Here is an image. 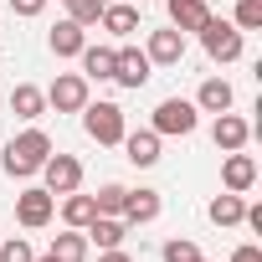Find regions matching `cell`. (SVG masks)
Returning <instances> with one entry per match:
<instances>
[{"label": "cell", "mask_w": 262, "mask_h": 262, "mask_svg": "<svg viewBox=\"0 0 262 262\" xmlns=\"http://www.w3.org/2000/svg\"><path fill=\"white\" fill-rule=\"evenodd\" d=\"M52 211H57V195L41 185V190H21L16 195V221L21 226H31V231H41L47 221H52Z\"/></svg>", "instance_id": "obj_4"}, {"label": "cell", "mask_w": 262, "mask_h": 262, "mask_svg": "<svg viewBox=\"0 0 262 262\" xmlns=\"http://www.w3.org/2000/svg\"><path fill=\"white\" fill-rule=\"evenodd\" d=\"M11 113H16V118H41V113H47V93L31 88V82H16V88H11Z\"/></svg>", "instance_id": "obj_16"}, {"label": "cell", "mask_w": 262, "mask_h": 262, "mask_svg": "<svg viewBox=\"0 0 262 262\" xmlns=\"http://www.w3.org/2000/svg\"><path fill=\"white\" fill-rule=\"evenodd\" d=\"M98 262H134V257H128V252H118V247H108V252H103Z\"/></svg>", "instance_id": "obj_31"}, {"label": "cell", "mask_w": 262, "mask_h": 262, "mask_svg": "<svg viewBox=\"0 0 262 262\" xmlns=\"http://www.w3.org/2000/svg\"><path fill=\"white\" fill-rule=\"evenodd\" d=\"M98 16H103V0H72V21L77 26H98Z\"/></svg>", "instance_id": "obj_27"}, {"label": "cell", "mask_w": 262, "mask_h": 262, "mask_svg": "<svg viewBox=\"0 0 262 262\" xmlns=\"http://www.w3.org/2000/svg\"><path fill=\"white\" fill-rule=\"evenodd\" d=\"M82 236H88V242H98V247L108 252V247H118V242L128 236V226H123L118 216H93V221L82 226Z\"/></svg>", "instance_id": "obj_17"}, {"label": "cell", "mask_w": 262, "mask_h": 262, "mask_svg": "<svg viewBox=\"0 0 262 262\" xmlns=\"http://www.w3.org/2000/svg\"><path fill=\"white\" fill-rule=\"evenodd\" d=\"M47 103H52L57 113H82V103H88V77H82V72H62V77L52 82Z\"/></svg>", "instance_id": "obj_6"}, {"label": "cell", "mask_w": 262, "mask_h": 262, "mask_svg": "<svg viewBox=\"0 0 262 262\" xmlns=\"http://www.w3.org/2000/svg\"><path fill=\"white\" fill-rule=\"evenodd\" d=\"M31 262H57V257H52V252H47V257H31Z\"/></svg>", "instance_id": "obj_32"}, {"label": "cell", "mask_w": 262, "mask_h": 262, "mask_svg": "<svg viewBox=\"0 0 262 262\" xmlns=\"http://www.w3.org/2000/svg\"><path fill=\"white\" fill-rule=\"evenodd\" d=\"M103 6H108V0H103Z\"/></svg>", "instance_id": "obj_35"}, {"label": "cell", "mask_w": 262, "mask_h": 262, "mask_svg": "<svg viewBox=\"0 0 262 262\" xmlns=\"http://www.w3.org/2000/svg\"><path fill=\"white\" fill-rule=\"evenodd\" d=\"M236 31H257L262 26V0H236Z\"/></svg>", "instance_id": "obj_26"}, {"label": "cell", "mask_w": 262, "mask_h": 262, "mask_svg": "<svg viewBox=\"0 0 262 262\" xmlns=\"http://www.w3.org/2000/svg\"><path fill=\"white\" fill-rule=\"evenodd\" d=\"M47 47H52L57 57H77V52L88 47V36H82V26H77V21H57V26H52V36H47Z\"/></svg>", "instance_id": "obj_15"}, {"label": "cell", "mask_w": 262, "mask_h": 262, "mask_svg": "<svg viewBox=\"0 0 262 262\" xmlns=\"http://www.w3.org/2000/svg\"><path fill=\"white\" fill-rule=\"evenodd\" d=\"M36 252L21 242V236H6V242H0V262H31Z\"/></svg>", "instance_id": "obj_28"}, {"label": "cell", "mask_w": 262, "mask_h": 262, "mask_svg": "<svg viewBox=\"0 0 262 262\" xmlns=\"http://www.w3.org/2000/svg\"><path fill=\"white\" fill-rule=\"evenodd\" d=\"M155 216H160V190H128V201H123V221L128 226H144Z\"/></svg>", "instance_id": "obj_14"}, {"label": "cell", "mask_w": 262, "mask_h": 262, "mask_svg": "<svg viewBox=\"0 0 262 262\" xmlns=\"http://www.w3.org/2000/svg\"><path fill=\"white\" fill-rule=\"evenodd\" d=\"M231 262H262V247H252V242H247V247H236V252H231Z\"/></svg>", "instance_id": "obj_30"}, {"label": "cell", "mask_w": 262, "mask_h": 262, "mask_svg": "<svg viewBox=\"0 0 262 262\" xmlns=\"http://www.w3.org/2000/svg\"><path fill=\"white\" fill-rule=\"evenodd\" d=\"M149 67H155V62H149L139 47H118V52H113V82H118V88H144V82H149Z\"/></svg>", "instance_id": "obj_5"}, {"label": "cell", "mask_w": 262, "mask_h": 262, "mask_svg": "<svg viewBox=\"0 0 262 262\" xmlns=\"http://www.w3.org/2000/svg\"><path fill=\"white\" fill-rule=\"evenodd\" d=\"M118 144L128 149V160H134L139 170H149V165L160 160V134H155V128H139V134H123Z\"/></svg>", "instance_id": "obj_12"}, {"label": "cell", "mask_w": 262, "mask_h": 262, "mask_svg": "<svg viewBox=\"0 0 262 262\" xmlns=\"http://www.w3.org/2000/svg\"><path fill=\"white\" fill-rule=\"evenodd\" d=\"M11 11H16V16H41L47 0H11Z\"/></svg>", "instance_id": "obj_29"}, {"label": "cell", "mask_w": 262, "mask_h": 262, "mask_svg": "<svg viewBox=\"0 0 262 262\" xmlns=\"http://www.w3.org/2000/svg\"><path fill=\"white\" fill-rule=\"evenodd\" d=\"M195 128V103L185 98H165L155 108V134H190Z\"/></svg>", "instance_id": "obj_8"}, {"label": "cell", "mask_w": 262, "mask_h": 262, "mask_svg": "<svg viewBox=\"0 0 262 262\" xmlns=\"http://www.w3.org/2000/svg\"><path fill=\"white\" fill-rule=\"evenodd\" d=\"M123 201H128V190H123V185H103V190L93 195L98 216H123Z\"/></svg>", "instance_id": "obj_24"}, {"label": "cell", "mask_w": 262, "mask_h": 262, "mask_svg": "<svg viewBox=\"0 0 262 262\" xmlns=\"http://www.w3.org/2000/svg\"><path fill=\"white\" fill-rule=\"evenodd\" d=\"M211 21V6L206 0H170V26L175 31H201Z\"/></svg>", "instance_id": "obj_13"}, {"label": "cell", "mask_w": 262, "mask_h": 262, "mask_svg": "<svg viewBox=\"0 0 262 262\" xmlns=\"http://www.w3.org/2000/svg\"><path fill=\"white\" fill-rule=\"evenodd\" d=\"M98 21H103V31H113V36H134V31H139V11H134V6H118V0H108Z\"/></svg>", "instance_id": "obj_18"}, {"label": "cell", "mask_w": 262, "mask_h": 262, "mask_svg": "<svg viewBox=\"0 0 262 262\" xmlns=\"http://www.w3.org/2000/svg\"><path fill=\"white\" fill-rule=\"evenodd\" d=\"M201 47H206L211 62H236V57H242V31H236L231 21H216V16H211V21L201 26Z\"/></svg>", "instance_id": "obj_3"}, {"label": "cell", "mask_w": 262, "mask_h": 262, "mask_svg": "<svg viewBox=\"0 0 262 262\" xmlns=\"http://www.w3.org/2000/svg\"><path fill=\"white\" fill-rule=\"evenodd\" d=\"M252 180H257V160H252V155H242V149H231V155H226V165H221V185L242 195V190H252Z\"/></svg>", "instance_id": "obj_11"}, {"label": "cell", "mask_w": 262, "mask_h": 262, "mask_svg": "<svg viewBox=\"0 0 262 262\" xmlns=\"http://www.w3.org/2000/svg\"><path fill=\"white\" fill-rule=\"evenodd\" d=\"M41 175H47V190H52V195H72V190L82 185V165H77L72 155H47Z\"/></svg>", "instance_id": "obj_7"}, {"label": "cell", "mask_w": 262, "mask_h": 262, "mask_svg": "<svg viewBox=\"0 0 262 262\" xmlns=\"http://www.w3.org/2000/svg\"><path fill=\"white\" fill-rule=\"evenodd\" d=\"M93 216H98V206H93V195H77V190H72V195L62 201V221H67V226H77V231H82V226H88Z\"/></svg>", "instance_id": "obj_23"}, {"label": "cell", "mask_w": 262, "mask_h": 262, "mask_svg": "<svg viewBox=\"0 0 262 262\" xmlns=\"http://www.w3.org/2000/svg\"><path fill=\"white\" fill-rule=\"evenodd\" d=\"M52 155V139L41 134V128H26V134H16L6 144V175H36Z\"/></svg>", "instance_id": "obj_1"}, {"label": "cell", "mask_w": 262, "mask_h": 262, "mask_svg": "<svg viewBox=\"0 0 262 262\" xmlns=\"http://www.w3.org/2000/svg\"><path fill=\"white\" fill-rule=\"evenodd\" d=\"M62 6H72V0H62Z\"/></svg>", "instance_id": "obj_33"}, {"label": "cell", "mask_w": 262, "mask_h": 262, "mask_svg": "<svg viewBox=\"0 0 262 262\" xmlns=\"http://www.w3.org/2000/svg\"><path fill=\"white\" fill-rule=\"evenodd\" d=\"M242 211H247V201H242L236 190H226V195H216V201H211V211H206V216H211L216 226H242Z\"/></svg>", "instance_id": "obj_20"}, {"label": "cell", "mask_w": 262, "mask_h": 262, "mask_svg": "<svg viewBox=\"0 0 262 262\" xmlns=\"http://www.w3.org/2000/svg\"><path fill=\"white\" fill-rule=\"evenodd\" d=\"M0 242H6V236H0Z\"/></svg>", "instance_id": "obj_34"}, {"label": "cell", "mask_w": 262, "mask_h": 262, "mask_svg": "<svg viewBox=\"0 0 262 262\" xmlns=\"http://www.w3.org/2000/svg\"><path fill=\"white\" fill-rule=\"evenodd\" d=\"M160 257H165V262H201V247H195V242H185V236H170Z\"/></svg>", "instance_id": "obj_25"}, {"label": "cell", "mask_w": 262, "mask_h": 262, "mask_svg": "<svg viewBox=\"0 0 262 262\" xmlns=\"http://www.w3.org/2000/svg\"><path fill=\"white\" fill-rule=\"evenodd\" d=\"M52 257H57V262H82V257H88V236H82L77 226H67L62 236H52Z\"/></svg>", "instance_id": "obj_21"}, {"label": "cell", "mask_w": 262, "mask_h": 262, "mask_svg": "<svg viewBox=\"0 0 262 262\" xmlns=\"http://www.w3.org/2000/svg\"><path fill=\"white\" fill-rule=\"evenodd\" d=\"M211 139H216V149H226V155H231V149H242V144L252 139V123H247V118H236V113L226 108V113H216Z\"/></svg>", "instance_id": "obj_9"}, {"label": "cell", "mask_w": 262, "mask_h": 262, "mask_svg": "<svg viewBox=\"0 0 262 262\" xmlns=\"http://www.w3.org/2000/svg\"><path fill=\"white\" fill-rule=\"evenodd\" d=\"M149 62H160V67H175L180 57H185V31H149V52H144Z\"/></svg>", "instance_id": "obj_10"}, {"label": "cell", "mask_w": 262, "mask_h": 262, "mask_svg": "<svg viewBox=\"0 0 262 262\" xmlns=\"http://www.w3.org/2000/svg\"><path fill=\"white\" fill-rule=\"evenodd\" d=\"M195 108H206V113H226V108H231V82H226V77H206L201 93H195Z\"/></svg>", "instance_id": "obj_19"}, {"label": "cell", "mask_w": 262, "mask_h": 262, "mask_svg": "<svg viewBox=\"0 0 262 262\" xmlns=\"http://www.w3.org/2000/svg\"><path fill=\"white\" fill-rule=\"evenodd\" d=\"M77 57H82V77H98V82L113 77V47H82Z\"/></svg>", "instance_id": "obj_22"}, {"label": "cell", "mask_w": 262, "mask_h": 262, "mask_svg": "<svg viewBox=\"0 0 262 262\" xmlns=\"http://www.w3.org/2000/svg\"><path fill=\"white\" fill-rule=\"evenodd\" d=\"M82 128L98 144H118L123 139V108L118 103H82Z\"/></svg>", "instance_id": "obj_2"}]
</instances>
